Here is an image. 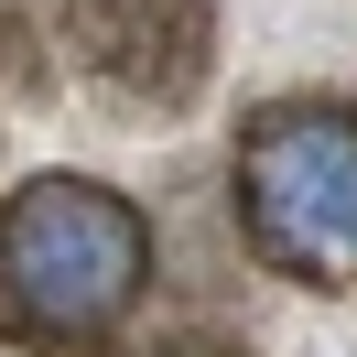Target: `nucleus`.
<instances>
[{"mask_svg": "<svg viewBox=\"0 0 357 357\" xmlns=\"http://www.w3.org/2000/svg\"><path fill=\"white\" fill-rule=\"evenodd\" d=\"M130 357H249V347H227V335H162V347H130Z\"/></svg>", "mask_w": 357, "mask_h": 357, "instance_id": "20e7f679", "label": "nucleus"}, {"mask_svg": "<svg viewBox=\"0 0 357 357\" xmlns=\"http://www.w3.org/2000/svg\"><path fill=\"white\" fill-rule=\"evenodd\" d=\"M54 33L130 119H174L217 66V0H54Z\"/></svg>", "mask_w": 357, "mask_h": 357, "instance_id": "7ed1b4c3", "label": "nucleus"}, {"mask_svg": "<svg viewBox=\"0 0 357 357\" xmlns=\"http://www.w3.org/2000/svg\"><path fill=\"white\" fill-rule=\"evenodd\" d=\"M152 292V227L87 174H44L0 206V335L33 357H98Z\"/></svg>", "mask_w": 357, "mask_h": 357, "instance_id": "f257e3e1", "label": "nucleus"}, {"mask_svg": "<svg viewBox=\"0 0 357 357\" xmlns=\"http://www.w3.org/2000/svg\"><path fill=\"white\" fill-rule=\"evenodd\" d=\"M238 227L282 282H357V109L347 98H271L238 130Z\"/></svg>", "mask_w": 357, "mask_h": 357, "instance_id": "f03ea898", "label": "nucleus"}]
</instances>
